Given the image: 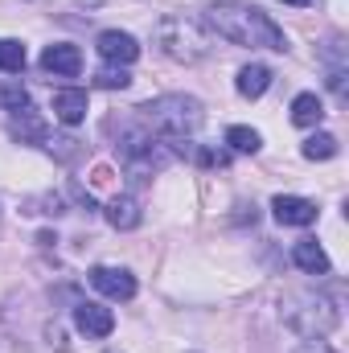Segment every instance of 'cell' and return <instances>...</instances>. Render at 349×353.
Listing matches in <instances>:
<instances>
[{
    "mask_svg": "<svg viewBox=\"0 0 349 353\" xmlns=\"http://www.w3.org/2000/svg\"><path fill=\"white\" fill-rule=\"evenodd\" d=\"M206 21L218 37L235 41V46H255V50H275L283 54L288 50V37L283 29L255 4H235V0H218L206 8Z\"/></svg>",
    "mask_w": 349,
    "mask_h": 353,
    "instance_id": "1",
    "label": "cell"
},
{
    "mask_svg": "<svg viewBox=\"0 0 349 353\" xmlns=\"http://www.w3.org/2000/svg\"><path fill=\"white\" fill-rule=\"evenodd\" d=\"M279 316L304 341H321V337H329L341 325V308L325 292H288L283 304H279Z\"/></svg>",
    "mask_w": 349,
    "mask_h": 353,
    "instance_id": "2",
    "label": "cell"
},
{
    "mask_svg": "<svg viewBox=\"0 0 349 353\" xmlns=\"http://www.w3.org/2000/svg\"><path fill=\"white\" fill-rule=\"evenodd\" d=\"M140 119L148 132H161L169 140H185L206 123V107L193 94H161V99H148L140 107Z\"/></svg>",
    "mask_w": 349,
    "mask_h": 353,
    "instance_id": "3",
    "label": "cell"
},
{
    "mask_svg": "<svg viewBox=\"0 0 349 353\" xmlns=\"http://www.w3.org/2000/svg\"><path fill=\"white\" fill-rule=\"evenodd\" d=\"M157 46H161V54L165 58H173V62H201L206 54H210V41H206V33H201V25L193 21V17H161L157 21Z\"/></svg>",
    "mask_w": 349,
    "mask_h": 353,
    "instance_id": "4",
    "label": "cell"
},
{
    "mask_svg": "<svg viewBox=\"0 0 349 353\" xmlns=\"http://www.w3.org/2000/svg\"><path fill=\"white\" fill-rule=\"evenodd\" d=\"M87 279H90V288L103 292L107 300H132V296H136V275H132L128 267L99 263V267H90L87 271Z\"/></svg>",
    "mask_w": 349,
    "mask_h": 353,
    "instance_id": "5",
    "label": "cell"
},
{
    "mask_svg": "<svg viewBox=\"0 0 349 353\" xmlns=\"http://www.w3.org/2000/svg\"><path fill=\"white\" fill-rule=\"evenodd\" d=\"M94 50H99L103 62H111V66H132V62L140 58V41H136L132 33H123V29H103V33L94 37Z\"/></svg>",
    "mask_w": 349,
    "mask_h": 353,
    "instance_id": "6",
    "label": "cell"
},
{
    "mask_svg": "<svg viewBox=\"0 0 349 353\" xmlns=\"http://www.w3.org/2000/svg\"><path fill=\"white\" fill-rule=\"evenodd\" d=\"M271 214H275V222H279V226H312L321 210H317V201H308V197L279 193V197L271 201Z\"/></svg>",
    "mask_w": 349,
    "mask_h": 353,
    "instance_id": "7",
    "label": "cell"
},
{
    "mask_svg": "<svg viewBox=\"0 0 349 353\" xmlns=\"http://www.w3.org/2000/svg\"><path fill=\"white\" fill-rule=\"evenodd\" d=\"M74 325L87 337H111L115 333V312L94 304V300H83V304H74Z\"/></svg>",
    "mask_w": 349,
    "mask_h": 353,
    "instance_id": "8",
    "label": "cell"
},
{
    "mask_svg": "<svg viewBox=\"0 0 349 353\" xmlns=\"http://www.w3.org/2000/svg\"><path fill=\"white\" fill-rule=\"evenodd\" d=\"M41 70H50V74H58V79H74V74L83 70V50L70 46V41L46 46V54H41Z\"/></svg>",
    "mask_w": 349,
    "mask_h": 353,
    "instance_id": "9",
    "label": "cell"
},
{
    "mask_svg": "<svg viewBox=\"0 0 349 353\" xmlns=\"http://www.w3.org/2000/svg\"><path fill=\"white\" fill-rule=\"evenodd\" d=\"M90 111V99L83 87H62L54 94V119L58 123H66V128H74V123H83Z\"/></svg>",
    "mask_w": 349,
    "mask_h": 353,
    "instance_id": "10",
    "label": "cell"
},
{
    "mask_svg": "<svg viewBox=\"0 0 349 353\" xmlns=\"http://www.w3.org/2000/svg\"><path fill=\"white\" fill-rule=\"evenodd\" d=\"M103 218H107L115 230H136V226L144 222V210H140V201H136V197H128V193H115V197L103 205Z\"/></svg>",
    "mask_w": 349,
    "mask_h": 353,
    "instance_id": "11",
    "label": "cell"
},
{
    "mask_svg": "<svg viewBox=\"0 0 349 353\" xmlns=\"http://www.w3.org/2000/svg\"><path fill=\"white\" fill-rule=\"evenodd\" d=\"M292 263L300 267V271H308V275H329V255H325V247L317 243V239H300L296 247H292Z\"/></svg>",
    "mask_w": 349,
    "mask_h": 353,
    "instance_id": "12",
    "label": "cell"
},
{
    "mask_svg": "<svg viewBox=\"0 0 349 353\" xmlns=\"http://www.w3.org/2000/svg\"><path fill=\"white\" fill-rule=\"evenodd\" d=\"M8 136L12 140H21V144H46V123L33 115V107L29 111H12V119H8Z\"/></svg>",
    "mask_w": 349,
    "mask_h": 353,
    "instance_id": "13",
    "label": "cell"
},
{
    "mask_svg": "<svg viewBox=\"0 0 349 353\" xmlns=\"http://www.w3.org/2000/svg\"><path fill=\"white\" fill-rule=\"evenodd\" d=\"M235 87H239V94H243V99H259L263 90L271 87V70H267L263 62H251V66H243V70H239Z\"/></svg>",
    "mask_w": 349,
    "mask_h": 353,
    "instance_id": "14",
    "label": "cell"
},
{
    "mask_svg": "<svg viewBox=\"0 0 349 353\" xmlns=\"http://www.w3.org/2000/svg\"><path fill=\"white\" fill-rule=\"evenodd\" d=\"M321 119H325V103H321L317 94L304 90V94L292 99V123H296V128H317Z\"/></svg>",
    "mask_w": 349,
    "mask_h": 353,
    "instance_id": "15",
    "label": "cell"
},
{
    "mask_svg": "<svg viewBox=\"0 0 349 353\" xmlns=\"http://www.w3.org/2000/svg\"><path fill=\"white\" fill-rule=\"evenodd\" d=\"M226 144H230V152H243V157H255L263 148V136L255 128H243V123H235V128H226Z\"/></svg>",
    "mask_w": 349,
    "mask_h": 353,
    "instance_id": "16",
    "label": "cell"
},
{
    "mask_svg": "<svg viewBox=\"0 0 349 353\" xmlns=\"http://www.w3.org/2000/svg\"><path fill=\"white\" fill-rule=\"evenodd\" d=\"M308 161H333L337 152H341V144H337V136H329V132H317V136H308L304 140V148H300Z\"/></svg>",
    "mask_w": 349,
    "mask_h": 353,
    "instance_id": "17",
    "label": "cell"
},
{
    "mask_svg": "<svg viewBox=\"0 0 349 353\" xmlns=\"http://www.w3.org/2000/svg\"><path fill=\"white\" fill-rule=\"evenodd\" d=\"M0 70L4 74H21L25 70V46L12 37H0Z\"/></svg>",
    "mask_w": 349,
    "mask_h": 353,
    "instance_id": "18",
    "label": "cell"
},
{
    "mask_svg": "<svg viewBox=\"0 0 349 353\" xmlns=\"http://www.w3.org/2000/svg\"><path fill=\"white\" fill-rule=\"evenodd\" d=\"M46 148H50V152H54L58 161H66V165H74V161H79V157L87 152V148H83V144H79L74 136H46Z\"/></svg>",
    "mask_w": 349,
    "mask_h": 353,
    "instance_id": "19",
    "label": "cell"
},
{
    "mask_svg": "<svg viewBox=\"0 0 349 353\" xmlns=\"http://www.w3.org/2000/svg\"><path fill=\"white\" fill-rule=\"evenodd\" d=\"M33 99L21 83H0V111H29Z\"/></svg>",
    "mask_w": 349,
    "mask_h": 353,
    "instance_id": "20",
    "label": "cell"
},
{
    "mask_svg": "<svg viewBox=\"0 0 349 353\" xmlns=\"http://www.w3.org/2000/svg\"><path fill=\"white\" fill-rule=\"evenodd\" d=\"M94 87L99 90H128L132 87V74H128V66H103L94 74Z\"/></svg>",
    "mask_w": 349,
    "mask_h": 353,
    "instance_id": "21",
    "label": "cell"
},
{
    "mask_svg": "<svg viewBox=\"0 0 349 353\" xmlns=\"http://www.w3.org/2000/svg\"><path fill=\"white\" fill-rule=\"evenodd\" d=\"M197 161H201V165H210V169H226V161H230V157H226V152H214V148H197Z\"/></svg>",
    "mask_w": 349,
    "mask_h": 353,
    "instance_id": "22",
    "label": "cell"
},
{
    "mask_svg": "<svg viewBox=\"0 0 349 353\" xmlns=\"http://www.w3.org/2000/svg\"><path fill=\"white\" fill-rule=\"evenodd\" d=\"M70 197H74V201H79V205H83V210H99V205H94V197H90L87 189H83V185H79V181H70Z\"/></svg>",
    "mask_w": 349,
    "mask_h": 353,
    "instance_id": "23",
    "label": "cell"
},
{
    "mask_svg": "<svg viewBox=\"0 0 349 353\" xmlns=\"http://www.w3.org/2000/svg\"><path fill=\"white\" fill-rule=\"evenodd\" d=\"M296 353H337V350H329L325 341H304V345H300Z\"/></svg>",
    "mask_w": 349,
    "mask_h": 353,
    "instance_id": "24",
    "label": "cell"
},
{
    "mask_svg": "<svg viewBox=\"0 0 349 353\" xmlns=\"http://www.w3.org/2000/svg\"><path fill=\"white\" fill-rule=\"evenodd\" d=\"M283 4H296V8H304V4H312V0H283Z\"/></svg>",
    "mask_w": 349,
    "mask_h": 353,
    "instance_id": "25",
    "label": "cell"
},
{
    "mask_svg": "<svg viewBox=\"0 0 349 353\" xmlns=\"http://www.w3.org/2000/svg\"><path fill=\"white\" fill-rule=\"evenodd\" d=\"M107 353H115V350H107Z\"/></svg>",
    "mask_w": 349,
    "mask_h": 353,
    "instance_id": "26",
    "label": "cell"
}]
</instances>
